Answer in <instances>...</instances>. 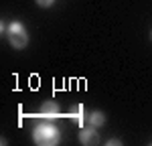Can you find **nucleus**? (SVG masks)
Wrapping results in <instances>:
<instances>
[{"label":"nucleus","mask_w":152,"mask_h":146,"mask_svg":"<svg viewBox=\"0 0 152 146\" xmlns=\"http://www.w3.org/2000/svg\"><path fill=\"white\" fill-rule=\"evenodd\" d=\"M150 39H152V33H150Z\"/></svg>","instance_id":"1a4fd4ad"},{"label":"nucleus","mask_w":152,"mask_h":146,"mask_svg":"<svg viewBox=\"0 0 152 146\" xmlns=\"http://www.w3.org/2000/svg\"><path fill=\"white\" fill-rule=\"evenodd\" d=\"M41 114L45 116V118H59L61 116V110H59V104L57 101H45L43 104V108H41Z\"/></svg>","instance_id":"20e7f679"},{"label":"nucleus","mask_w":152,"mask_h":146,"mask_svg":"<svg viewBox=\"0 0 152 146\" xmlns=\"http://www.w3.org/2000/svg\"><path fill=\"white\" fill-rule=\"evenodd\" d=\"M33 140L39 146H55L61 142V132L55 124H49V122H41L37 124L35 130H33Z\"/></svg>","instance_id":"f257e3e1"},{"label":"nucleus","mask_w":152,"mask_h":146,"mask_svg":"<svg viewBox=\"0 0 152 146\" xmlns=\"http://www.w3.org/2000/svg\"><path fill=\"white\" fill-rule=\"evenodd\" d=\"M71 116L77 120V124H79V126H83V122H87V118H89V114L85 112V108H83V106H77V108L73 110V114H71Z\"/></svg>","instance_id":"423d86ee"},{"label":"nucleus","mask_w":152,"mask_h":146,"mask_svg":"<svg viewBox=\"0 0 152 146\" xmlns=\"http://www.w3.org/2000/svg\"><path fill=\"white\" fill-rule=\"evenodd\" d=\"M37 4H39V6H43V8H49V6H53V4H55V0H37Z\"/></svg>","instance_id":"0eeeda50"},{"label":"nucleus","mask_w":152,"mask_h":146,"mask_svg":"<svg viewBox=\"0 0 152 146\" xmlns=\"http://www.w3.org/2000/svg\"><path fill=\"white\" fill-rule=\"evenodd\" d=\"M6 36H8V43L12 49H24L28 45V33L24 28L23 23H12L6 28Z\"/></svg>","instance_id":"f03ea898"},{"label":"nucleus","mask_w":152,"mask_h":146,"mask_svg":"<svg viewBox=\"0 0 152 146\" xmlns=\"http://www.w3.org/2000/svg\"><path fill=\"white\" fill-rule=\"evenodd\" d=\"M87 124L94 126V128H102V126L105 124V114L99 112V110H97V112H91L89 118H87Z\"/></svg>","instance_id":"39448f33"},{"label":"nucleus","mask_w":152,"mask_h":146,"mask_svg":"<svg viewBox=\"0 0 152 146\" xmlns=\"http://www.w3.org/2000/svg\"><path fill=\"white\" fill-rule=\"evenodd\" d=\"M107 144L112 146V144H122V140H107Z\"/></svg>","instance_id":"6e6552de"},{"label":"nucleus","mask_w":152,"mask_h":146,"mask_svg":"<svg viewBox=\"0 0 152 146\" xmlns=\"http://www.w3.org/2000/svg\"><path fill=\"white\" fill-rule=\"evenodd\" d=\"M99 140V136H97V128L94 126H87V128H83L79 130V142L81 144H95Z\"/></svg>","instance_id":"7ed1b4c3"}]
</instances>
